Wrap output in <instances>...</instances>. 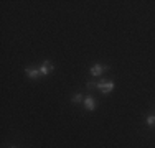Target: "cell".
<instances>
[{
	"instance_id": "1",
	"label": "cell",
	"mask_w": 155,
	"mask_h": 148,
	"mask_svg": "<svg viewBox=\"0 0 155 148\" xmlns=\"http://www.w3.org/2000/svg\"><path fill=\"white\" fill-rule=\"evenodd\" d=\"M97 89H99V91H102L104 94H109V92L114 89V82H112V81H104V79L97 81Z\"/></svg>"
},
{
	"instance_id": "2",
	"label": "cell",
	"mask_w": 155,
	"mask_h": 148,
	"mask_svg": "<svg viewBox=\"0 0 155 148\" xmlns=\"http://www.w3.org/2000/svg\"><path fill=\"white\" fill-rule=\"evenodd\" d=\"M107 66H101V64H94L93 68H91V74L93 76H99V74H102L104 71H107Z\"/></svg>"
},
{
	"instance_id": "3",
	"label": "cell",
	"mask_w": 155,
	"mask_h": 148,
	"mask_svg": "<svg viewBox=\"0 0 155 148\" xmlns=\"http://www.w3.org/2000/svg\"><path fill=\"white\" fill-rule=\"evenodd\" d=\"M51 71H53V64H51L50 61H45V63H43V66L40 68V74H43V76L50 74Z\"/></svg>"
},
{
	"instance_id": "4",
	"label": "cell",
	"mask_w": 155,
	"mask_h": 148,
	"mask_svg": "<svg viewBox=\"0 0 155 148\" xmlns=\"http://www.w3.org/2000/svg\"><path fill=\"white\" fill-rule=\"evenodd\" d=\"M84 107H86L87 110H94V109H96V102H94V99H93V97L84 99Z\"/></svg>"
},
{
	"instance_id": "5",
	"label": "cell",
	"mask_w": 155,
	"mask_h": 148,
	"mask_svg": "<svg viewBox=\"0 0 155 148\" xmlns=\"http://www.w3.org/2000/svg\"><path fill=\"white\" fill-rule=\"evenodd\" d=\"M25 71H27L28 77H31V79H36V77L40 76V69H35V68H27Z\"/></svg>"
},
{
	"instance_id": "6",
	"label": "cell",
	"mask_w": 155,
	"mask_h": 148,
	"mask_svg": "<svg viewBox=\"0 0 155 148\" xmlns=\"http://www.w3.org/2000/svg\"><path fill=\"white\" fill-rule=\"evenodd\" d=\"M147 125H149V127H153V125H155V117L153 115L147 117Z\"/></svg>"
},
{
	"instance_id": "7",
	"label": "cell",
	"mask_w": 155,
	"mask_h": 148,
	"mask_svg": "<svg viewBox=\"0 0 155 148\" xmlns=\"http://www.w3.org/2000/svg\"><path fill=\"white\" fill-rule=\"evenodd\" d=\"M94 87H97V82L96 81H89L87 82V89H94Z\"/></svg>"
},
{
	"instance_id": "8",
	"label": "cell",
	"mask_w": 155,
	"mask_h": 148,
	"mask_svg": "<svg viewBox=\"0 0 155 148\" xmlns=\"http://www.w3.org/2000/svg\"><path fill=\"white\" fill-rule=\"evenodd\" d=\"M81 99H83V97H81V94H74V95L71 97V101H73V102H79Z\"/></svg>"
}]
</instances>
